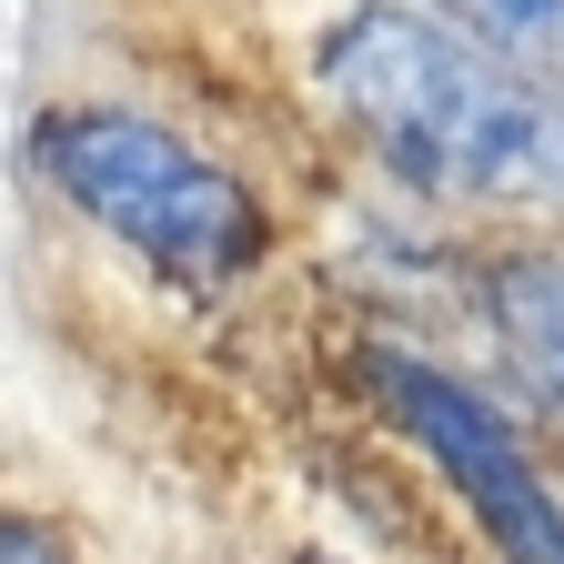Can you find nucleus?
<instances>
[{"mask_svg": "<svg viewBox=\"0 0 564 564\" xmlns=\"http://www.w3.org/2000/svg\"><path fill=\"white\" fill-rule=\"evenodd\" d=\"M323 121L413 202L564 212V91L403 0H352L313 41Z\"/></svg>", "mask_w": 564, "mask_h": 564, "instance_id": "obj_1", "label": "nucleus"}, {"mask_svg": "<svg viewBox=\"0 0 564 564\" xmlns=\"http://www.w3.org/2000/svg\"><path fill=\"white\" fill-rule=\"evenodd\" d=\"M31 172L82 212L101 242H121L141 272L182 282V293H232L272 252L262 192L212 162L202 141H182L152 111L121 101H61L31 121Z\"/></svg>", "mask_w": 564, "mask_h": 564, "instance_id": "obj_2", "label": "nucleus"}, {"mask_svg": "<svg viewBox=\"0 0 564 564\" xmlns=\"http://www.w3.org/2000/svg\"><path fill=\"white\" fill-rule=\"evenodd\" d=\"M364 383L403 434L444 464V484L464 494V514L505 544V564H564V494L534 464V444L514 434V413L474 393L464 373H444L413 343H364Z\"/></svg>", "mask_w": 564, "mask_h": 564, "instance_id": "obj_3", "label": "nucleus"}, {"mask_svg": "<svg viewBox=\"0 0 564 564\" xmlns=\"http://www.w3.org/2000/svg\"><path fill=\"white\" fill-rule=\"evenodd\" d=\"M484 313L505 333V364L524 373V393L564 423V242L505 252L484 272Z\"/></svg>", "mask_w": 564, "mask_h": 564, "instance_id": "obj_4", "label": "nucleus"}, {"mask_svg": "<svg viewBox=\"0 0 564 564\" xmlns=\"http://www.w3.org/2000/svg\"><path fill=\"white\" fill-rule=\"evenodd\" d=\"M423 11H444L494 61H514V70H534L544 91H564V0H423Z\"/></svg>", "mask_w": 564, "mask_h": 564, "instance_id": "obj_5", "label": "nucleus"}, {"mask_svg": "<svg viewBox=\"0 0 564 564\" xmlns=\"http://www.w3.org/2000/svg\"><path fill=\"white\" fill-rule=\"evenodd\" d=\"M0 564H70V544L31 514H0Z\"/></svg>", "mask_w": 564, "mask_h": 564, "instance_id": "obj_6", "label": "nucleus"}, {"mask_svg": "<svg viewBox=\"0 0 564 564\" xmlns=\"http://www.w3.org/2000/svg\"><path fill=\"white\" fill-rule=\"evenodd\" d=\"M313 564H333V554H313Z\"/></svg>", "mask_w": 564, "mask_h": 564, "instance_id": "obj_7", "label": "nucleus"}]
</instances>
